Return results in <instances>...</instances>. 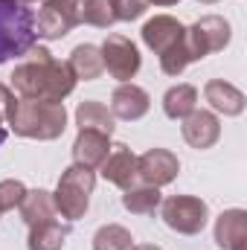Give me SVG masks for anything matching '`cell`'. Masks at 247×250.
<instances>
[{"label": "cell", "mask_w": 247, "mask_h": 250, "mask_svg": "<svg viewBox=\"0 0 247 250\" xmlns=\"http://www.w3.org/2000/svg\"><path fill=\"white\" fill-rule=\"evenodd\" d=\"M29 59L15 67L12 73V90L21 99L35 102H64L76 90V76L67 67V62H59L47 47H32L26 53Z\"/></svg>", "instance_id": "6da1fadb"}, {"label": "cell", "mask_w": 247, "mask_h": 250, "mask_svg": "<svg viewBox=\"0 0 247 250\" xmlns=\"http://www.w3.org/2000/svg\"><path fill=\"white\" fill-rule=\"evenodd\" d=\"M143 44L160 59V70L166 76H181L189 64L195 62L189 41H186V26L172 15H154L143 23L140 29Z\"/></svg>", "instance_id": "7a4b0ae2"}, {"label": "cell", "mask_w": 247, "mask_h": 250, "mask_svg": "<svg viewBox=\"0 0 247 250\" xmlns=\"http://www.w3.org/2000/svg\"><path fill=\"white\" fill-rule=\"evenodd\" d=\"M6 125L26 140H59L67 131V108L64 102H35V99H21L6 108Z\"/></svg>", "instance_id": "3957f363"}, {"label": "cell", "mask_w": 247, "mask_h": 250, "mask_svg": "<svg viewBox=\"0 0 247 250\" xmlns=\"http://www.w3.org/2000/svg\"><path fill=\"white\" fill-rule=\"evenodd\" d=\"M35 44V12L15 0H0V64L26 56Z\"/></svg>", "instance_id": "277c9868"}, {"label": "cell", "mask_w": 247, "mask_h": 250, "mask_svg": "<svg viewBox=\"0 0 247 250\" xmlns=\"http://www.w3.org/2000/svg\"><path fill=\"white\" fill-rule=\"evenodd\" d=\"M96 187V169H87V166H67L59 178V187L53 192V204H56V212L67 218L70 224L84 218L87 207H90V195Z\"/></svg>", "instance_id": "5b68a950"}, {"label": "cell", "mask_w": 247, "mask_h": 250, "mask_svg": "<svg viewBox=\"0 0 247 250\" xmlns=\"http://www.w3.org/2000/svg\"><path fill=\"white\" fill-rule=\"evenodd\" d=\"M163 224L181 236H198L209 224V207L198 195H169L160 201Z\"/></svg>", "instance_id": "8992f818"}, {"label": "cell", "mask_w": 247, "mask_h": 250, "mask_svg": "<svg viewBox=\"0 0 247 250\" xmlns=\"http://www.w3.org/2000/svg\"><path fill=\"white\" fill-rule=\"evenodd\" d=\"M82 23V0H53L41 3L35 15V35L47 41H62L73 26Z\"/></svg>", "instance_id": "52a82bcc"}, {"label": "cell", "mask_w": 247, "mask_h": 250, "mask_svg": "<svg viewBox=\"0 0 247 250\" xmlns=\"http://www.w3.org/2000/svg\"><path fill=\"white\" fill-rule=\"evenodd\" d=\"M230 38H233V29L221 15H204L192 26H186V41L195 62L206 59L209 53H221L230 44Z\"/></svg>", "instance_id": "ba28073f"}, {"label": "cell", "mask_w": 247, "mask_h": 250, "mask_svg": "<svg viewBox=\"0 0 247 250\" xmlns=\"http://www.w3.org/2000/svg\"><path fill=\"white\" fill-rule=\"evenodd\" d=\"M99 53H102L105 70H108L111 79H117V82H131V79L140 73V67H143V56H140L137 44H134L128 35H120V32H111V35L102 41Z\"/></svg>", "instance_id": "9c48e42d"}, {"label": "cell", "mask_w": 247, "mask_h": 250, "mask_svg": "<svg viewBox=\"0 0 247 250\" xmlns=\"http://www.w3.org/2000/svg\"><path fill=\"white\" fill-rule=\"evenodd\" d=\"M137 172H140L143 184H151V187L160 189L169 187L181 175V160L169 148H148L137 157Z\"/></svg>", "instance_id": "30bf717a"}, {"label": "cell", "mask_w": 247, "mask_h": 250, "mask_svg": "<svg viewBox=\"0 0 247 250\" xmlns=\"http://www.w3.org/2000/svg\"><path fill=\"white\" fill-rule=\"evenodd\" d=\"M99 172H102V178H105L108 184L120 187L123 192H125L128 187H134V184H140V172H137V154H134V151H131L125 143H114V146H111V151H108V157L102 160Z\"/></svg>", "instance_id": "8fae6325"}, {"label": "cell", "mask_w": 247, "mask_h": 250, "mask_svg": "<svg viewBox=\"0 0 247 250\" xmlns=\"http://www.w3.org/2000/svg\"><path fill=\"white\" fill-rule=\"evenodd\" d=\"M181 134H184V140L195 148V151H206V148H212L218 140H221V123H218V117L212 114V111H201V108H195L186 120H181Z\"/></svg>", "instance_id": "7c38bea8"}, {"label": "cell", "mask_w": 247, "mask_h": 250, "mask_svg": "<svg viewBox=\"0 0 247 250\" xmlns=\"http://www.w3.org/2000/svg\"><path fill=\"white\" fill-rule=\"evenodd\" d=\"M148 108H151V96L134 82H123L111 93V114H114V120L137 123V120H143L148 114Z\"/></svg>", "instance_id": "4fadbf2b"}, {"label": "cell", "mask_w": 247, "mask_h": 250, "mask_svg": "<svg viewBox=\"0 0 247 250\" xmlns=\"http://www.w3.org/2000/svg\"><path fill=\"white\" fill-rule=\"evenodd\" d=\"M204 99L215 114H224V117H242L247 108V96L233 82H224V79H209L204 84Z\"/></svg>", "instance_id": "5bb4252c"}, {"label": "cell", "mask_w": 247, "mask_h": 250, "mask_svg": "<svg viewBox=\"0 0 247 250\" xmlns=\"http://www.w3.org/2000/svg\"><path fill=\"white\" fill-rule=\"evenodd\" d=\"M111 137L102 131H90V128H79L76 140H73V163L87 166V169H99L102 160L111 151Z\"/></svg>", "instance_id": "9a60e30c"}, {"label": "cell", "mask_w": 247, "mask_h": 250, "mask_svg": "<svg viewBox=\"0 0 247 250\" xmlns=\"http://www.w3.org/2000/svg\"><path fill=\"white\" fill-rule=\"evenodd\" d=\"M215 245L221 250H247V212L224 209L215 218Z\"/></svg>", "instance_id": "2e32d148"}, {"label": "cell", "mask_w": 247, "mask_h": 250, "mask_svg": "<svg viewBox=\"0 0 247 250\" xmlns=\"http://www.w3.org/2000/svg\"><path fill=\"white\" fill-rule=\"evenodd\" d=\"M21 218L26 227H35V224H44V221H53L59 212H56V204H53V192L47 189H26L23 201H21Z\"/></svg>", "instance_id": "e0dca14e"}, {"label": "cell", "mask_w": 247, "mask_h": 250, "mask_svg": "<svg viewBox=\"0 0 247 250\" xmlns=\"http://www.w3.org/2000/svg\"><path fill=\"white\" fill-rule=\"evenodd\" d=\"M67 67L73 70L76 82H93L105 73V64H102V53L96 44H79L73 47L70 59H67Z\"/></svg>", "instance_id": "ac0fdd59"}, {"label": "cell", "mask_w": 247, "mask_h": 250, "mask_svg": "<svg viewBox=\"0 0 247 250\" xmlns=\"http://www.w3.org/2000/svg\"><path fill=\"white\" fill-rule=\"evenodd\" d=\"M70 221H44V224H35L29 227V239H26V250H62L64 242L70 239Z\"/></svg>", "instance_id": "d6986e66"}, {"label": "cell", "mask_w": 247, "mask_h": 250, "mask_svg": "<svg viewBox=\"0 0 247 250\" xmlns=\"http://www.w3.org/2000/svg\"><path fill=\"white\" fill-rule=\"evenodd\" d=\"M195 108H198V87L195 84L181 82L163 93V114L169 120H186Z\"/></svg>", "instance_id": "ffe728a7"}, {"label": "cell", "mask_w": 247, "mask_h": 250, "mask_svg": "<svg viewBox=\"0 0 247 250\" xmlns=\"http://www.w3.org/2000/svg\"><path fill=\"white\" fill-rule=\"evenodd\" d=\"M76 125L79 128H90V131H102V134L111 137L114 128H117V120H114V114H111L108 105H102L96 99H84L76 108Z\"/></svg>", "instance_id": "44dd1931"}, {"label": "cell", "mask_w": 247, "mask_h": 250, "mask_svg": "<svg viewBox=\"0 0 247 250\" xmlns=\"http://www.w3.org/2000/svg\"><path fill=\"white\" fill-rule=\"evenodd\" d=\"M160 201H163L160 189L151 184H143V181L123 192V207L131 215H154L160 209Z\"/></svg>", "instance_id": "7402d4cb"}, {"label": "cell", "mask_w": 247, "mask_h": 250, "mask_svg": "<svg viewBox=\"0 0 247 250\" xmlns=\"http://www.w3.org/2000/svg\"><path fill=\"white\" fill-rule=\"evenodd\" d=\"M93 250H134V236L123 224H102L93 233Z\"/></svg>", "instance_id": "603a6c76"}, {"label": "cell", "mask_w": 247, "mask_h": 250, "mask_svg": "<svg viewBox=\"0 0 247 250\" xmlns=\"http://www.w3.org/2000/svg\"><path fill=\"white\" fill-rule=\"evenodd\" d=\"M82 23L108 29L117 23V12H114V0H82Z\"/></svg>", "instance_id": "cb8c5ba5"}, {"label": "cell", "mask_w": 247, "mask_h": 250, "mask_svg": "<svg viewBox=\"0 0 247 250\" xmlns=\"http://www.w3.org/2000/svg\"><path fill=\"white\" fill-rule=\"evenodd\" d=\"M23 195H26V187L21 181H0V215L21 207Z\"/></svg>", "instance_id": "d4e9b609"}, {"label": "cell", "mask_w": 247, "mask_h": 250, "mask_svg": "<svg viewBox=\"0 0 247 250\" xmlns=\"http://www.w3.org/2000/svg\"><path fill=\"white\" fill-rule=\"evenodd\" d=\"M145 9H148V0H114L117 21H137L145 15Z\"/></svg>", "instance_id": "484cf974"}, {"label": "cell", "mask_w": 247, "mask_h": 250, "mask_svg": "<svg viewBox=\"0 0 247 250\" xmlns=\"http://www.w3.org/2000/svg\"><path fill=\"white\" fill-rule=\"evenodd\" d=\"M15 102V93L6 87V84H0V128H3V123H6V108Z\"/></svg>", "instance_id": "4316f807"}, {"label": "cell", "mask_w": 247, "mask_h": 250, "mask_svg": "<svg viewBox=\"0 0 247 250\" xmlns=\"http://www.w3.org/2000/svg\"><path fill=\"white\" fill-rule=\"evenodd\" d=\"M151 3H154V6H178L181 0H148V6H151Z\"/></svg>", "instance_id": "83f0119b"}, {"label": "cell", "mask_w": 247, "mask_h": 250, "mask_svg": "<svg viewBox=\"0 0 247 250\" xmlns=\"http://www.w3.org/2000/svg\"><path fill=\"white\" fill-rule=\"evenodd\" d=\"M134 250H163V248H157V245H134Z\"/></svg>", "instance_id": "f1b7e54d"}, {"label": "cell", "mask_w": 247, "mask_h": 250, "mask_svg": "<svg viewBox=\"0 0 247 250\" xmlns=\"http://www.w3.org/2000/svg\"><path fill=\"white\" fill-rule=\"evenodd\" d=\"M6 143V128H0V146Z\"/></svg>", "instance_id": "f546056e"}, {"label": "cell", "mask_w": 247, "mask_h": 250, "mask_svg": "<svg viewBox=\"0 0 247 250\" xmlns=\"http://www.w3.org/2000/svg\"><path fill=\"white\" fill-rule=\"evenodd\" d=\"M15 3H21V6H29V3H35V0H15Z\"/></svg>", "instance_id": "4dcf8cb0"}, {"label": "cell", "mask_w": 247, "mask_h": 250, "mask_svg": "<svg viewBox=\"0 0 247 250\" xmlns=\"http://www.w3.org/2000/svg\"><path fill=\"white\" fill-rule=\"evenodd\" d=\"M198 3H218V0H198Z\"/></svg>", "instance_id": "1f68e13d"}, {"label": "cell", "mask_w": 247, "mask_h": 250, "mask_svg": "<svg viewBox=\"0 0 247 250\" xmlns=\"http://www.w3.org/2000/svg\"><path fill=\"white\" fill-rule=\"evenodd\" d=\"M38 3H53V0H38Z\"/></svg>", "instance_id": "d6a6232c"}]
</instances>
